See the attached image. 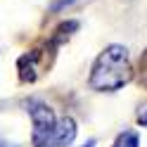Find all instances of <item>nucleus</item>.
<instances>
[{
  "label": "nucleus",
  "mask_w": 147,
  "mask_h": 147,
  "mask_svg": "<svg viewBox=\"0 0 147 147\" xmlns=\"http://www.w3.org/2000/svg\"><path fill=\"white\" fill-rule=\"evenodd\" d=\"M133 78L131 57L123 45H107L97 55V59L90 71V88L100 93H114L121 90Z\"/></svg>",
  "instance_id": "1"
},
{
  "label": "nucleus",
  "mask_w": 147,
  "mask_h": 147,
  "mask_svg": "<svg viewBox=\"0 0 147 147\" xmlns=\"http://www.w3.org/2000/svg\"><path fill=\"white\" fill-rule=\"evenodd\" d=\"M29 114L33 121V147H36L52 135L57 119H55V112L45 102H29Z\"/></svg>",
  "instance_id": "2"
},
{
  "label": "nucleus",
  "mask_w": 147,
  "mask_h": 147,
  "mask_svg": "<svg viewBox=\"0 0 147 147\" xmlns=\"http://www.w3.org/2000/svg\"><path fill=\"white\" fill-rule=\"evenodd\" d=\"M74 138H76V121L71 116H64V119L57 121L52 135L48 140H43L40 145H36V147H69L74 142Z\"/></svg>",
  "instance_id": "3"
},
{
  "label": "nucleus",
  "mask_w": 147,
  "mask_h": 147,
  "mask_svg": "<svg viewBox=\"0 0 147 147\" xmlns=\"http://www.w3.org/2000/svg\"><path fill=\"white\" fill-rule=\"evenodd\" d=\"M112 147H140V138H138L135 131H123V133L114 140Z\"/></svg>",
  "instance_id": "4"
},
{
  "label": "nucleus",
  "mask_w": 147,
  "mask_h": 147,
  "mask_svg": "<svg viewBox=\"0 0 147 147\" xmlns=\"http://www.w3.org/2000/svg\"><path fill=\"white\" fill-rule=\"evenodd\" d=\"M140 81L147 86V52H145V57L140 59Z\"/></svg>",
  "instance_id": "5"
},
{
  "label": "nucleus",
  "mask_w": 147,
  "mask_h": 147,
  "mask_svg": "<svg viewBox=\"0 0 147 147\" xmlns=\"http://www.w3.org/2000/svg\"><path fill=\"white\" fill-rule=\"evenodd\" d=\"M138 123H140V126H147V109H142V112L138 114Z\"/></svg>",
  "instance_id": "6"
},
{
  "label": "nucleus",
  "mask_w": 147,
  "mask_h": 147,
  "mask_svg": "<svg viewBox=\"0 0 147 147\" xmlns=\"http://www.w3.org/2000/svg\"><path fill=\"white\" fill-rule=\"evenodd\" d=\"M0 147H17V145H10V142H5V140H0Z\"/></svg>",
  "instance_id": "7"
},
{
  "label": "nucleus",
  "mask_w": 147,
  "mask_h": 147,
  "mask_svg": "<svg viewBox=\"0 0 147 147\" xmlns=\"http://www.w3.org/2000/svg\"><path fill=\"white\" fill-rule=\"evenodd\" d=\"M86 147H95V140H90V142H88V145H86Z\"/></svg>",
  "instance_id": "8"
}]
</instances>
